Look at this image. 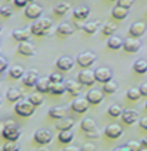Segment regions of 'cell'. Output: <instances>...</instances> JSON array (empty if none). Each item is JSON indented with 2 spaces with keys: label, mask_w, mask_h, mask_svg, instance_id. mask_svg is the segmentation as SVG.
<instances>
[{
  "label": "cell",
  "mask_w": 147,
  "mask_h": 151,
  "mask_svg": "<svg viewBox=\"0 0 147 151\" xmlns=\"http://www.w3.org/2000/svg\"><path fill=\"white\" fill-rule=\"evenodd\" d=\"M12 37L16 42H29V39L32 37V33L29 29H17V30H13Z\"/></svg>",
  "instance_id": "obj_18"
},
{
  "label": "cell",
  "mask_w": 147,
  "mask_h": 151,
  "mask_svg": "<svg viewBox=\"0 0 147 151\" xmlns=\"http://www.w3.org/2000/svg\"><path fill=\"white\" fill-rule=\"evenodd\" d=\"M77 78H79V83L80 84L89 86V87H92V86L96 83L94 71H92V70H89V68H83L77 74Z\"/></svg>",
  "instance_id": "obj_6"
},
{
  "label": "cell",
  "mask_w": 147,
  "mask_h": 151,
  "mask_svg": "<svg viewBox=\"0 0 147 151\" xmlns=\"http://www.w3.org/2000/svg\"><path fill=\"white\" fill-rule=\"evenodd\" d=\"M39 73H37V70H30V71H27L23 74L22 77V83L23 86H26V87H35L36 83H37V80H39Z\"/></svg>",
  "instance_id": "obj_13"
},
{
  "label": "cell",
  "mask_w": 147,
  "mask_h": 151,
  "mask_svg": "<svg viewBox=\"0 0 147 151\" xmlns=\"http://www.w3.org/2000/svg\"><path fill=\"white\" fill-rule=\"evenodd\" d=\"M6 97H7V100H9L10 103H17L19 100H22L23 94H22V91H20L19 88H16V87H12V88H9V90H7V93H6Z\"/></svg>",
  "instance_id": "obj_25"
},
{
  "label": "cell",
  "mask_w": 147,
  "mask_h": 151,
  "mask_svg": "<svg viewBox=\"0 0 147 151\" xmlns=\"http://www.w3.org/2000/svg\"><path fill=\"white\" fill-rule=\"evenodd\" d=\"M138 126H140V128H143V130L147 131V117L140 118V120H138Z\"/></svg>",
  "instance_id": "obj_50"
},
{
  "label": "cell",
  "mask_w": 147,
  "mask_h": 151,
  "mask_svg": "<svg viewBox=\"0 0 147 151\" xmlns=\"http://www.w3.org/2000/svg\"><path fill=\"white\" fill-rule=\"evenodd\" d=\"M35 151H50V150H49V147L43 145V147H40V148H37V150H35Z\"/></svg>",
  "instance_id": "obj_53"
},
{
  "label": "cell",
  "mask_w": 147,
  "mask_h": 151,
  "mask_svg": "<svg viewBox=\"0 0 147 151\" xmlns=\"http://www.w3.org/2000/svg\"><path fill=\"white\" fill-rule=\"evenodd\" d=\"M121 113H123V109H121L119 104H112L109 109H107V114L110 116V117H120Z\"/></svg>",
  "instance_id": "obj_39"
},
{
  "label": "cell",
  "mask_w": 147,
  "mask_h": 151,
  "mask_svg": "<svg viewBox=\"0 0 147 151\" xmlns=\"http://www.w3.org/2000/svg\"><path fill=\"white\" fill-rule=\"evenodd\" d=\"M53 27V22L52 19L49 17H43V19H37L35 23L32 24V27L29 29L30 33L33 36H46V34H50V30Z\"/></svg>",
  "instance_id": "obj_1"
},
{
  "label": "cell",
  "mask_w": 147,
  "mask_h": 151,
  "mask_svg": "<svg viewBox=\"0 0 147 151\" xmlns=\"http://www.w3.org/2000/svg\"><path fill=\"white\" fill-rule=\"evenodd\" d=\"M56 67L59 68L60 71H70L71 68L74 67V60L69 57V56H61L60 59L56 61Z\"/></svg>",
  "instance_id": "obj_11"
},
{
  "label": "cell",
  "mask_w": 147,
  "mask_h": 151,
  "mask_svg": "<svg viewBox=\"0 0 147 151\" xmlns=\"http://www.w3.org/2000/svg\"><path fill=\"white\" fill-rule=\"evenodd\" d=\"M146 109H147V104H146Z\"/></svg>",
  "instance_id": "obj_60"
},
{
  "label": "cell",
  "mask_w": 147,
  "mask_h": 151,
  "mask_svg": "<svg viewBox=\"0 0 147 151\" xmlns=\"http://www.w3.org/2000/svg\"><path fill=\"white\" fill-rule=\"evenodd\" d=\"M100 27H102V23L100 22H89L83 26V30H84V33L86 34H94L97 33V30H100Z\"/></svg>",
  "instance_id": "obj_27"
},
{
  "label": "cell",
  "mask_w": 147,
  "mask_h": 151,
  "mask_svg": "<svg viewBox=\"0 0 147 151\" xmlns=\"http://www.w3.org/2000/svg\"><path fill=\"white\" fill-rule=\"evenodd\" d=\"M121 121L124 123V124H127V126H131V124H134V123H137L138 121V111L136 110H123V113H121Z\"/></svg>",
  "instance_id": "obj_10"
},
{
  "label": "cell",
  "mask_w": 147,
  "mask_h": 151,
  "mask_svg": "<svg viewBox=\"0 0 147 151\" xmlns=\"http://www.w3.org/2000/svg\"><path fill=\"white\" fill-rule=\"evenodd\" d=\"M35 106L29 100H19L14 106V111L20 117H30L35 114Z\"/></svg>",
  "instance_id": "obj_3"
},
{
  "label": "cell",
  "mask_w": 147,
  "mask_h": 151,
  "mask_svg": "<svg viewBox=\"0 0 147 151\" xmlns=\"http://www.w3.org/2000/svg\"><path fill=\"white\" fill-rule=\"evenodd\" d=\"M86 100L89 101V104L97 106V104H100L104 100V93L100 91V90H90L86 94Z\"/></svg>",
  "instance_id": "obj_14"
},
{
  "label": "cell",
  "mask_w": 147,
  "mask_h": 151,
  "mask_svg": "<svg viewBox=\"0 0 147 151\" xmlns=\"http://www.w3.org/2000/svg\"><path fill=\"white\" fill-rule=\"evenodd\" d=\"M50 80L47 78V77H44V78H39L37 80V83H36V90L37 93H40V94H46V93H49L50 90Z\"/></svg>",
  "instance_id": "obj_22"
},
{
  "label": "cell",
  "mask_w": 147,
  "mask_h": 151,
  "mask_svg": "<svg viewBox=\"0 0 147 151\" xmlns=\"http://www.w3.org/2000/svg\"><path fill=\"white\" fill-rule=\"evenodd\" d=\"M89 106H90V104H89V101H87L86 99H80V97L74 99L73 103L70 104L71 110H73V111H76V113H79V114L86 113L87 110H89Z\"/></svg>",
  "instance_id": "obj_12"
},
{
  "label": "cell",
  "mask_w": 147,
  "mask_h": 151,
  "mask_svg": "<svg viewBox=\"0 0 147 151\" xmlns=\"http://www.w3.org/2000/svg\"><path fill=\"white\" fill-rule=\"evenodd\" d=\"M86 134L89 138H99V137H100V130H99V128H94L93 131H89Z\"/></svg>",
  "instance_id": "obj_47"
},
{
  "label": "cell",
  "mask_w": 147,
  "mask_h": 151,
  "mask_svg": "<svg viewBox=\"0 0 147 151\" xmlns=\"http://www.w3.org/2000/svg\"><path fill=\"white\" fill-rule=\"evenodd\" d=\"M113 151H129V150H127V148H126V145H124V147H119V148H114Z\"/></svg>",
  "instance_id": "obj_54"
},
{
  "label": "cell",
  "mask_w": 147,
  "mask_h": 151,
  "mask_svg": "<svg viewBox=\"0 0 147 151\" xmlns=\"http://www.w3.org/2000/svg\"><path fill=\"white\" fill-rule=\"evenodd\" d=\"M9 67V63H7V60L4 59V57H1L0 56V74L3 73V71H6Z\"/></svg>",
  "instance_id": "obj_45"
},
{
  "label": "cell",
  "mask_w": 147,
  "mask_h": 151,
  "mask_svg": "<svg viewBox=\"0 0 147 151\" xmlns=\"http://www.w3.org/2000/svg\"><path fill=\"white\" fill-rule=\"evenodd\" d=\"M56 32L61 37H69V36H71V34L74 33V29L69 23H60V24L56 27Z\"/></svg>",
  "instance_id": "obj_21"
},
{
  "label": "cell",
  "mask_w": 147,
  "mask_h": 151,
  "mask_svg": "<svg viewBox=\"0 0 147 151\" xmlns=\"http://www.w3.org/2000/svg\"><path fill=\"white\" fill-rule=\"evenodd\" d=\"M32 1H36V0H29V3H32Z\"/></svg>",
  "instance_id": "obj_56"
},
{
  "label": "cell",
  "mask_w": 147,
  "mask_h": 151,
  "mask_svg": "<svg viewBox=\"0 0 147 151\" xmlns=\"http://www.w3.org/2000/svg\"><path fill=\"white\" fill-rule=\"evenodd\" d=\"M27 100L30 101L35 107H39V106H42V104H43L44 99H43V94H40V93H33V94H30V96H29V99H27Z\"/></svg>",
  "instance_id": "obj_34"
},
{
  "label": "cell",
  "mask_w": 147,
  "mask_h": 151,
  "mask_svg": "<svg viewBox=\"0 0 147 151\" xmlns=\"http://www.w3.org/2000/svg\"><path fill=\"white\" fill-rule=\"evenodd\" d=\"M94 78L96 81L104 84L107 81H110V80H113V73L112 70L107 67H99L94 70Z\"/></svg>",
  "instance_id": "obj_7"
},
{
  "label": "cell",
  "mask_w": 147,
  "mask_h": 151,
  "mask_svg": "<svg viewBox=\"0 0 147 151\" xmlns=\"http://www.w3.org/2000/svg\"><path fill=\"white\" fill-rule=\"evenodd\" d=\"M141 47V43L138 39H134V37H129L126 40H123V49L126 53H137Z\"/></svg>",
  "instance_id": "obj_9"
},
{
  "label": "cell",
  "mask_w": 147,
  "mask_h": 151,
  "mask_svg": "<svg viewBox=\"0 0 147 151\" xmlns=\"http://www.w3.org/2000/svg\"><path fill=\"white\" fill-rule=\"evenodd\" d=\"M64 91H66V87H64L63 83H52L50 84L49 93L53 94V96H61V94H64Z\"/></svg>",
  "instance_id": "obj_30"
},
{
  "label": "cell",
  "mask_w": 147,
  "mask_h": 151,
  "mask_svg": "<svg viewBox=\"0 0 147 151\" xmlns=\"http://www.w3.org/2000/svg\"><path fill=\"white\" fill-rule=\"evenodd\" d=\"M140 151H147V148H141V150H140Z\"/></svg>",
  "instance_id": "obj_55"
},
{
  "label": "cell",
  "mask_w": 147,
  "mask_h": 151,
  "mask_svg": "<svg viewBox=\"0 0 147 151\" xmlns=\"http://www.w3.org/2000/svg\"><path fill=\"white\" fill-rule=\"evenodd\" d=\"M107 47L112 50H119L123 47V39L119 36H110L107 40Z\"/></svg>",
  "instance_id": "obj_26"
},
{
  "label": "cell",
  "mask_w": 147,
  "mask_h": 151,
  "mask_svg": "<svg viewBox=\"0 0 147 151\" xmlns=\"http://www.w3.org/2000/svg\"><path fill=\"white\" fill-rule=\"evenodd\" d=\"M33 138H35V141L37 144L46 145V144H49L50 141H52L53 134L49 131V130H43V128H40V130H37V131L35 133Z\"/></svg>",
  "instance_id": "obj_8"
},
{
  "label": "cell",
  "mask_w": 147,
  "mask_h": 151,
  "mask_svg": "<svg viewBox=\"0 0 147 151\" xmlns=\"http://www.w3.org/2000/svg\"><path fill=\"white\" fill-rule=\"evenodd\" d=\"M16 7H26L29 4V0H13Z\"/></svg>",
  "instance_id": "obj_48"
},
{
  "label": "cell",
  "mask_w": 147,
  "mask_h": 151,
  "mask_svg": "<svg viewBox=\"0 0 147 151\" xmlns=\"http://www.w3.org/2000/svg\"><path fill=\"white\" fill-rule=\"evenodd\" d=\"M80 128L84 133H89V131H93L94 128H97V126H96V121L93 118H84L81 121V124H80Z\"/></svg>",
  "instance_id": "obj_29"
},
{
  "label": "cell",
  "mask_w": 147,
  "mask_h": 151,
  "mask_svg": "<svg viewBox=\"0 0 147 151\" xmlns=\"http://www.w3.org/2000/svg\"><path fill=\"white\" fill-rule=\"evenodd\" d=\"M70 10V4L69 3H66V1H63V3H59L56 7H54V14H57V16H64L67 12Z\"/></svg>",
  "instance_id": "obj_37"
},
{
  "label": "cell",
  "mask_w": 147,
  "mask_h": 151,
  "mask_svg": "<svg viewBox=\"0 0 147 151\" xmlns=\"http://www.w3.org/2000/svg\"><path fill=\"white\" fill-rule=\"evenodd\" d=\"M0 46H1V44H0Z\"/></svg>",
  "instance_id": "obj_61"
},
{
  "label": "cell",
  "mask_w": 147,
  "mask_h": 151,
  "mask_svg": "<svg viewBox=\"0 0 147 151\" xmlns=\"http://www.w3.org/2000/svg\"><path fill=\"white\" fill-rule=\"evenodd\" d=\"M49 80H50V83H63V76L59 74V73H52V74L47 77Z\"/></svg>",
  "instance_id": "obj_43"
},
{
  "label": "cell",
  "mask_w": 147,
  "mask_h": 151,
  "mask_svg": "<svg viewBox=\"0 0 147 151\" xmlns=\"http://www.w3.org/2000/svg\"><path fill=\"white\" fill-rule=\"evenodd\" d=\"M17 51H19V54H22L24 57H32V56H35L36 49L30 42H20V44H19V47H17Z\"/></svg>",
  "instance_id": "obj_15"
},
{
  "label": "cell",
  "mask_w": 147,
  "mask_h": 151,
  "mask_svg": "<svg viewBox=\"0 0 147 151\" xmlns=\"http://www.w3.org/2000/svg\"><path fill=\"white\" fill-rule=\"evenodd\" d=\"M112 14H113V19H116V20H124L126 17L129 16V10H127V9H123V7L116 6V7L113 9Z\"/></svg>",
  "instance_id": "obj_28"
},
{
  "label": "cell",
  "mask_w": 147,
  "mask_h": 151,
  "mask_svg": "<svg viewBox=\"0 0 147 151\" xmlns=\"http://www.w3.org/2000/svg\"><path fill=\"white\" fill-rule=\"evenodd\" d=\"M1 135H3V138H6L7 141H17L19 138H20V135H22V131H20V128L19 126L14 123V121H6L4 124H3V128H1Z\"/></svg>",
  "instance_id": "obj_2"
},
{
  "label": "cell",
  "mask_w": 147,
  "mask_h": 151,
  "mask_svg": "<svg viewBox=\"0 0 147 151\" xmlns=\"http://www.w3.org/2000/svg\"><path fill=\"white\" fill-rule=\"evenodd\" d=\"M9 74L12 78L20 80V78L23 77V74H24V70H23V67H20V66H13V67H10Z\"/></svg>",
  "instance_id": "obj_33"
},
{
  "label": "cell",
  "mask_w": 147,
  "mask_h": 151,
  "mask_svg": "<svg viewBox=\"0 0 147 151\" xmlns=\"http://www.w3.org/2000/svg\"><path fill=\"white\" fill-rule=\"evenodd\" d=\"M97 57H96L94 53L92 51H84V53H80L77 56V59L74 60V63H77V66H80L81 68H89L92 64H94Z\"/></svg>",
  "instance_id": "obj_4"
},
{
  "label": "cell",
  "mask_w": 147,
  "mask_h": 151,
  "mask_svg": "<svg viewBox=\"0 0 147 151\" xmlns=\"http://www.w3.org/2000/svg\"><path fill=\"white\" fill-rule=\"evenodd\" d=\"M133 3H134V0H117V6L123 9H127V10H130V7L133 6Z\"/></svg>",
  "instance_id": "obj_44"
},
{
  "label": "cell",
  "mask_w": 147,
  "mask_h": 151,
  "mask_svg": "<svg viewBox=\"0 0 147 151\" xmlns=\"http://www.w3.org/2000/svg\"><path fill=\"white\" fill-rule=\"evenodd\" d=\"M109 1H117V0H109Z\"/></svg>",
  "instance_id": "obj_58"
},
{
  "label": "cell",
  "mask_w": 147,
  "mask_h": 151,
  "mask_svg": "<svg viewBox=\"0 0 147 151\" xmlns=\"http://www.w3.org/2000/svg\"><path fill=\"white\" fill-rule=\"evenodd\" d=\"M74 126V121H73V118H61L57 121V124H56V128L59 130V131H66V130H71Z\"/></svg>",
  "instance_id": "obj_24"
},
{
  "label": "cell",
  "mask_w": 147,
  "mask_h": 151,
  "mask_svg": "<svg viewBox=\"0 0 147 151\" xmlns=\"http://www.w3.org/2000/svg\"><path fill=\"white\" fill-rule=\"evenodd\" d=\"M140 144H141V147H143V148H147V137H144V138L140 141Z\"/></svg>",
  "instance_id": "obj_52"
},
{
  "label": "cell",
  "mask_w": 147,
  "mask_h": 151,
  "mask_svg": "<svg viewBox=\"0 0 147 151\" xmlns=\"http://www.w3.org/2000/svg\"><path fill=\"white\" fill-rule=\"evenodd\" d=\"M0 106H1V97H0Z\"/></svg>",
  "instance_id": "obj_59"
},
{
  "label": "cell",
  "mask_w": 147,
  "mask_h": 151,
  "mask_svg": "<svg viewBox=\"0 0 147 151\" xmlns=\"http://www.w3.org/2000/svg\"><path fill=\"white\" fill-rule=\"evenodd\" d=\"M117 88H119L117 83L110 80V81H107V83L103 84V90H102V91L106 93V94H114V93L117 91Z\"/></svg>",
  "instance_id": "obj_35"
},
{
  "label": "cell",
  "mask_w": 147,
  "mask_h": 151,
  "mask_svg": "<svg viewBox=\"0 0 147 151\" xmlns=\"http://www.w3.org/2000/svg\"><path fill=\"white\" fill-rule=\"evenodd\" d=\"M138 90L141 93V97H147V83H143L140 87H138Z\"/></svg>",
  "instance_id": "obj_49"
},
{
  "label": "cell",
  "mask_w": 147,
  "mask_h": 151,
  "mask_svg": "<svg viewBox=\"0 0 147 151\" xmlns=\"http://www.w3.org/2000/svg\"><path fill=\"white\" fill-rule=\"evenodd\" d=\"M19 150L20 148H19V145L14 141H7L1 148V151H19Z\"/></svg>",
  "instance_id": "obj_42"
},
{
  "label": "cell",
  "mask_w": 147,
  "mask_h": 151,
  "mask_svg": "<svg viewBox=\"0 0 147 151\" xmlns=\"http://www.w3.org/2000/svg\"><path fill=\"white\" fill-rule=\"evenodd\" d=\"M64 87H66V91L69 93L71 97H79V94H80V83H77L76 80H67L64 83Z\"/></svg>",
  "instance_id": "obj_19"
},
{
  "label": "cell",
  "mask_w": 147,
  "mask_h": 151,
  "mask_svg": "<svg viewBox=\"0 0 147 151\" xmlns=\"http://www.w3.org/2000/svg\"><path fill=\"white\" fill-rule=\"evenodd\" d=\"M89 14H90V9L87 6H79L73 10V17L76 20H86Z\"/></svg>",
  "instance_id": "obj_23"
},
{
  "label": "cell",
  "mask_w": 147,
  "mask_h": 151,
  "mask_svg": "<svg viewBox=\"0 0 147 151\" xmlns=\"http://www.w3.org/2000/svg\"><path fill=\"white\" fill-rule=\"evenodd\" d=\"M57 138H59V141H60L61 144H70V143H71V140H73V133H71L70 130L60 131Z\"/></svg>",
  "instance_id": "obj_36"
},
{
  "label": "cell",
  "mask_w": 147,
  "mask_h": 151,
  "mask_svg": "<svg viewBox=\"0 0 147 151\" xmlns=\"http://www.w3.org/2000/svg\"><path fill=\"white\" fill-rule=\"evenodd\" d=\"M97 148H96L94 144L92 143H87V144H83V147L80 148V151H96Z\"/></svg>",
  "instance_id": "obj_46"
},
{
  "label": "cell",
  "mask_w": 147,
  "mask_h": 151,
  "mask_svg": "<svg viewBox=\"0 0 147 151\" xmlns=\"http://www.w3.org/2000/svg\"><path fill=\"white\" fill-rule=\"evenodd\" d=\"M12 14H13V7H10V6H1L0 7V16L1 17L9 19Z\"/></svg>",
  "instance_id": "obj_41"
},
{
  "label": "cell",
  "mask_w": 147,
  "mask_h": 151,
  "mask_svg": "<svg viewBox=\"0 0 147 151\" xmlns=\"http://www.w3.org/2000/svg\"><path fill=\"white\" fill-rule=\"evenodd\" d=\"M63 151H80V148H77V147H73V145H69V147H66Z\"/></svg>",
  "instance_id": "obj_51"
},
{
  "label": "cell",
  "mask_w": 147,
  "mask_h": 151,
  "mask_svg": "<svg viewBox=\"0 0 147 151\" xmlns=\"http://www.w3.org/2000/svg\"><path fill=\"white\" fill-rule=\"evenodd\" d=\"M126 96H127V99L131 101H137L141 99V93L138 90L137 87H133V88H129L127 93H126Z\"/></svg>",
  "instance_id": "obj_38"
},
{
  "label": "cell",
  "mask_w": 147,
  "mask_h": 151,
  "mask_svg": "<svg viewBox=\"0 0 147 151\" xmlns=\"http://www.w3.org/2000/svg\"><path fill=\"white\" fill-rule=\"evenodd\" d=\"M126 148H127L129 151H140L143 147H141L140 141H134V140H131V141H129V143L126 144Z\"/></svg>",
  "instance_id": "obj_40"
},
{
  "label": "cell",
  "mask_w": 147,
  "mask_h": 151,
  "mask_svg": "<svg viewBox=\"0 0 147 151\" xmlns=\"http://www.w3.org/2000/svg\"><path fill=\"white\" fill-rule=\"evenodd\" d=\"M66 113H67V107L57 106V107H53L49 110V117L54 118V120H61V118L66 117Z\"/></svg>",
  "instance_id": "obj_20"
},
{
  "label": "cell",
  "mask_w": 147,
  "mask_h": 151,
  "mask_svg": "<svg viewBox=\"0 0 147 151\" xmlns=\"http://www.w3.org/2000/svg\"><path fill=\"white\" fill-rule=\"evenodd\" d=\"M104 134L112 140H116V138H120L123 135V128L119 124H110L104 128Z\"/></svg>",
  "instance_id": "obj_16"
},
{
  "label": "cell",
  "mask_w": 147,
  "mask_h": 151,
  "mask_svg": "<svg viewBox=\"0 0 147 151\" xmlns=\"http://www.w3.org/2000/svg\"><path fill=\"white\" fill-rule=\"evenodd\" d=\"M144 33H146V24H144V23H141V22L133 23V24L130 26V29H129L130 37H134V39L141 37Z\"/></svg>",
  "instance_id": "obj_17"
},
{
  "label": "cell",
  "mask_w": 147,
  "mask_h": 151,
  "mask_svg": "<svg viewBox=\"0 0 147 151\" xmlns=\"http://www.w3.org/2000/svg\"><path fill=\"white\" fill-rule=\"evenodd\" d=\"M42 14H43V9H42V6H39L37 3H35V1L29 3L26 7H24V16L27 19L37 20V19H40Z\"/></svg>",
  "instance_id": "obj_5"
},
{
  "label": "cell",
  "mask_w": 147,
  "mask_h": 151,
  "mask_svg": "<svg viewBox=\"0 0 147 151\" xmlns=\"http://www.w3.org/2000/svg\"><path fill=\"white\" fill-rule=\"evenodd\" d=\"M0 33H1V24H0Z\"/></svg>",
  "instance_id": "obj_57"
},
{
  "label": "cell",
  "mask_w": 147,
  "mask_h": 151,
  "mask_svg": "<svg viewBox=\"0 0 147 151\" xmlns=\"http://www.w3.org/2000/svg\"><path fill=\"white\" fill-rule=\"evenodd\" d=\"M133 70H134L137 74H144V73H147V61L146 60H137V61L133 64Z\"/></svg>",
  "instance_id": "obj_31"
},
{
  "label": "cell",
  "mask_w": 147,
  "mask_h": 151,
  "mask_svg": "<svg viewBox=\"0 0 147 151\" xmlns=\"http://www.w3.org/2000/svg\"><path fill=\"white\" fill-rule=\"evenodd\" d=\"M116 30H117V27H116V24H113L112 22L102 24V33H103L104 36H107V37L113 36V34L116 33Z\"/></svg>",
  "instance_id": "obj_32"
}]
</instances>
